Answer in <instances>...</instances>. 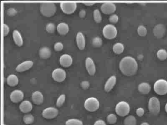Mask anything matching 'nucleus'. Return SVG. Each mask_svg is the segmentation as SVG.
<instances>
[{
    "label": "nucleus",
    "instance_id": "nucleus-1",
    "mask_svg": "<svg viewBox=\"0 0 167 125\" xmlns=\"http://www.w3.org/2000/svg\"><path fill=\"white\" fill-rule=\"evenodd\" d=\"M138 63L131 56H125L119 63V68L125 76L130 77L136 74L138 70Z\"/></svg>",
    "mask_w": 167,
    "mask_h": 125
},
{
    "label": "nucleus",
    "instance_id": "nucleus-2",
    "mask_svg": "<svg viewBox=\"0 0 167 125\" xmlns=\"http://www.w3.org/2000/svg\"><path fill=\"white\" fill-rule=\"evenodd\" d=\"M40 11L46 17H51L55 14L57 7L55 4L51 2L43 3L40 4Z\"/></svg>",
    "mask_w": 167,
    "mask_h": 125
},
{
    "label": "nucleus",
    "instance_id": "nucleus-3",
    "mask_svg": "<svg viewBox=\"0 0 167 125\" xmlns=\"http://www.w3.org/2000/svg\"><path fill=\"white\" fill-rule=\"evenodd\" d=\"M115 109L117 115L121 117H125L130 112V107L127 102L121 101L116 104Z\"/></svg>",
    "mask_w": 167,
    "mask_h": 125
},
{
    "label": "nucleus",
    "instance_id": "nucleus-4",
    "mask_svg": "<svg viewBox=\"0 0 167 125\" xmlns=\"http://www.w3.org/2000/svg\"><path fill=\"white\" fill-rule=\"evenodd\" d=\"M160 103L159 99L155 97H152L149 99L148 102V109L152 114L156 115L160 111Z\"/></svg>",
    "mask_w": 167,
    "mask_h": 125
},
{
    "label": "nucleus",
    "instance_id": "nucleus-5",
    "mask_svg": "<svg viewBox=\"0 0 167 125\" xmlns=\"http://www.w3.org/2000/svg\"><path fill=\"white\" fill-rule=\"evenodd\" d=\"M84 107L86 110L89 112H95L98 110L99 107V102L95 97H90L86 100Z\"/></svg>",
    "mask_w": 167,
    "mask_h": 125
},
{
    "label": "nucleus",
    "instance_id": "nucleus-6",
    "mask_svg": "<svg viewBox=\"0 0 167 125\" xmlns=\"http://www.w3.org/2000/svg\"><path fill=\"white\" fill-rule=\"evenodd\" d=\"M154 90L158 95H164L167 94V81L164 79H159L154 84Z\"/></svg>",
    "mask_w": 167,
    "mask_h": 125
},
{
    "label": "nucleus",
    "instance_id": "nucleus-7",
    "mask_svg": "<svg viewBox=\"0 0 167 125\" xmlns=\"http://www.w3.org/2000/svg\"><path fill=\"white\" fill-rule=\"evenodd\" d=\"M117 30L114 25L108 24L104 27L102 33L104 36L108 39H113L117 35Z\"/></svg>",
    "mask_w": 167,
    "mask_h": 125
},
{
    "label": "nucleus",
    "instance_id": "nucleus-8",
    "mask_svg": "<svg viewBox=\"0 0 167 125\" xmlns=\"http://www.w3.org/2000/svg\"><path fill=\"white\" fill-rule=\"evenodd\" d=\"M61 9L66 14H72L77 9V3L74 1H63L60 3Z\"/></svg>",
    "mask_w": 167,
    "mask_h": 125
},
{
    "label": "nucleus",
    "instance_id": "nucleus-9",
    "mask_svg": "<svg viewBox=\"0 0 167 125\" xmlns=\"http://www.w3.org/2000/svg\"><path fill=\"white\" fill-rule=\"evenodd\" d=\"M52 77L55 81L61 83L66 79V73L63 69L57 68L53 71Z\"/></svg>",
    "mask_w": 167,
    "mask_h": 125
},
{
    "label": "nucleus",
    "instance_id": "nucleus-10",
    "mask_svg": "<svg viewBox=\"0 0 167 125\" xmlns=\"http://www.w3.org/2000/svg\"><path fill=\"white\" fill-rule=\"evenodd\" d=\"M58 110L54 107H47L43 110L42 115L44 118L47 119H52L58 115Z\"/></svg>",
    "mask_w": 167,
    "mask_h": 125
},
{
    "label": "nucleus",
    "instance_id": "nucleus-11",
    "mask_svg": "<svg viewBox=\"0 0 167 125\" xmlns=\"http://www.w3.org/2000/svg\"><path fill=\"white\" fill-rule=\"evenodd\" d=\"M101 11L105 14H111L116 11V6L113 3H103L101 7Z\"/></svg>",
    "mask_w": 167,
    "mask_h": 125
},
{
    "label": "nucleus",
    "instance_id": "nucleus-12",
    "mask_svg": "<svg viewBox=\"0 0 167 125\" xmlns=\"http://www.w3.org/2000/svg\"><path fill=\"white\" fill-rule=\"evenodd\" d=\"M24 94L23 92L20 90H16L11 92L10 95V99L14 103L20 102L23 100Z\"/></svg>",
    "mask_w": 167,
    "mask_h": 125
},
{
    "label": "nucleus",
    "instance_id": "nucleus-13",
    "mask_svg": "<svg viewBox=\"0 0 167 125\" xmlns=\"http://www.w3.org/2000/svg\"><path fill=\"white\" fill-rule=\"evenodd\" d=\"M166 33V28L164 25L159 24L156 25L153 29L154 36L157 38H161L164 36Z\"/></svg>",
    "mask_w": 167,
    "mask_h": 125
},
{
    "label": "nucleus",
    "instance_id": "nucleus-14",
    "mask_svg": "<svg viewBox=\"0 0 167 125\" xmlns=\"http://www.w3.org/2000/svg\"><path fill=\"white\" fill-rule=\"evenodd\" d=\"M85 66L89 74L93 76L95 74L96 66L94 61L91 58H86L85 60Z\"/></svg>",
    "mask_w": 167,
    "mask_h": 125
},
{
    "label": "nucleus",
    "instance_id": "nucleus-15",
    "mask_svg": "<svg viewBox=\"0 0 167 125\" xmlns=\"http://www.w3.org/2000/svg\"><path fill=\"white\" fill-rule=\"evenodd\" d=\"M60 62L64 67H69L73 63V59L71 55L68 54H64L60 56Z\"/></svg>",
    "mask_w": 167,
    "mask_h": 125
},
{
    "label": "nucleus",
    "instance_id": "nucleus-16",
    "mask_svg": "<svg viewBox=\"0 0 167 125\" xmlns=\"http://www.w3.org/2000/svg\"><path fill=\"white\" fill-rule=\"evenodd\" d=\"M33 62L32 61H24L18 65L16 68V71L18 72H22L28 70L32 67Z\"/></svg>",
    "mask_w": 167,
    "mask_h": 125
},
{
    "label": "nucleus",
    "instance_id": "nucleus-17",
    "mask_svg": "<svg viewBox=\"0 0 167 125\" xmlns=\"http://www.w3.org/2000/svg\"><path fill=\"white\" fill-rule=\"evenodd\" d=\"M33 107L29 101L25 100L22 102L19 106L20 111L24 113H28L32 111Z\"/></svg>",
    "mask_w": 167,
    "mask_h": 125
},
{
    "label": "nucleus",
    "instance_id": "nucleus-18",
    "mask_svg": "<svg viewBox=\"0 0 167 125\" xmlns=\"http://www.w3.org/2000/svg\"><path fill=\"white\" fill-rule=\"evenodd\" d=\"M32 102L36 105H40L44 102V96L41 92L36 91L33 92L32 96Z\"/></svg>",
    "mask_w": 167,
    "mask_h": 125
},
{
    "label": "nucleus",
    "instance_id": "nucleus-19",
    "mask_svg": "<svg viewBox=\"0 0 167 125\" xmlns=\"http://www.w3.org/2000/svg\"><path fill=\"white\" fill-rule=\"evenodd\" d=\"M76 42L77 47L81 50H83L85 47V39L83 33L81 32L77 33L76 36Z\"/></svg>",
    "mask_w": 167,
    "mask_h": 125
},
{
    "label": "nucleus",
    "instance_id": "nucleus-20",
    "mask_svg": "<svg viewBox=\"0 0 167 125\" xmlns=\"http://www.w3.org/2000/svg\"><path fill=\"white\" fill-rule=\"evenodd\" d=\"M116 77L115 76H111L106 81L104 85V90L109 92L112 90L116 83Z\"/></svg>",
    "mask_w": 167,
    "mask_h": 125
},
{
    "label": "nucleus",
    "instance_id": "nucleus-21",
    "mask_svg": "<svg viewBox=\"0 0 167 125\" xmlns=\"http://www.w3.org/2000/svg\"><path fill=\"white\" fill-rule=\"evenodd\" d=\"M138 90L141 93L148 94L151 90V87L149 84L147 83H142L138 85Z\"/></svg>",
    "mask_w": 167,
    "mask_h": 125
},
{
    "label": "nucleus",
    "instance_id": "nucleus-22",
    "mask_svg": "<svg viewBox=\"0 0 167 125\" xmlns=\"http://www.w3.org/2000/svg\"><path fill=\"white\" fill-rule=\"evenodd\" d=\"M13 38L15 44L18 46H21L23 44V40L21 33L17 30H13Z\"/></svg>",
    "mask_w": 167,
    "mask_h": 125
},
{
    "label": "nucleus",
    "instance_id": "nucleus-23",
    "mask_svg": "<svg viewBox=\"0 0 167 125\" xmlns=\"http://www.w3.org/2000/svg\"><path fill=\"white\" fill-rule=\"evenodd\" d=\"M57 30L60 35H66L69 32V26L68 24L64 22L60 23L57 26Z\"/></svg>",
    "mask_w": 167,
    "mask_h": 125
},
{
    "label": "nucleus",
    "instance_id": "nucleus-24",
    "mask_svg": "<svg viewBox=\"0 0 167 125\" xmlns=\"http://www.w3.org/2000/svg\"><path fill=\"white\" fill-rule=\"evenodd\" d=\"M7 83L10 87H15L18 84L19 80L17 77L15 75H10L7 79Z\"/></svg>",
    "mask_w": 167,
    "mask_h": 125
},
{
    "label": "nucleus",
    "instance_id": "nucleus-25",
    "mask_svg": "<svg viewBox=\"0 0 167 125\" xmlns=\"http://www.w3.org/2000/svg\"><path fill=\"white\" fill-rule=\"evenodd\" d=\"M39 54L41 58L43 59H47L51 55V52L48 48L44 47L40 50Z\"/></svg>",
    "mask_w": 167,
    "mask_h": 125
},
{
    "label": "nucleus",
    "instance_id": "nucleus-26",
    "mask_svg": "<svg viewBox=\"0 0 167 125\" xmlns=\"http://www.w3.org/2000/svg\"><path fill=\"white\" fill-rule=\"evenodd\" d=\"M113 51L116 54H121L124 52V45L120 42L116 43L113 46Z\"/></svg>",
    "mask_w": 167,
    "mask_h": 125
},
{
    "label": "nucleus",
    "instance_id": "nucleus-27",
    "mask_svg": "<svg viewBox=\"0 0 167 125\" xmlns=\"http://www.w3.org/2000/svg\"><path fill=\"white\" fill-rule=\"evenodd\" d=\"M124 125H136V118L134 116H127L124 119Z\"/></svg>",
    "mask_w": 167,
    "mask_h": 125
},
{
    "label": "nucleus",
    "instance_id": "nucleus-28",
    "mask_svg": "<svg viewBox=\"0 0 167 125\" xmlns=\"http://www.w3.org/2000/svg\"><path fill=\"white\" fill-rule=\"evenodd\" d=\"M24 122L26 125L32 124L35 121V117L32 114H28L25 115L23 118Z\"/></svg>",
    "mask_w": 167,
    "mask_h": 125
},
{
    "label": "nucleus",
    "instance_id": "nucleus-29",
    "mask_svg": "<svg viewBox=\"0 0 167 125\" xmlns=\"http://www.w3.org/2000/svg\"><path fill=\"white\" fill-rule=\"evenodd\" d=\"M156 55L158 59L161 61H164L167 58V52L166 50L161 49L157 51Z\"/></svg>",
    "mask_w": 167,
    "mask_h": 125
},
{
    "label": "nucleus",
    "instance_id": "nucleus-30",
    "mask_svg": "<svg viewBox=\"0 0 167 125\" xmlns=\"http://www.w3.org/2000/svg\"><path fill=\"white\" fill-rule=\"evenodd\" d=\"M66 125H83L82 121L77 119H70L65 123Z\"/></svg>",
    "mask_w": 167,
    "mask_h": 125
},
{
    "label": "nucleus",
    "instance_id": "nucleus-31",
    "mask_svg": "<svg viewBox=\"0 0 167 125\" xmlns=\"http://www.w3.org/2000/svg\"><path fill=\"white\" fill-rule=\"evenodd\" d=\"M94 19L95 21L98 23H101L102 20V17L98 9H96L94 11Z\"/></svg>",
    "mask_w": 167,
    "mask_h": 125
},
{
    "label": "nucleus",
    "instance_id": "nucleus-32",
    "mask_svg": "<svg viewBox=\"0 0 167 125\" xmlns=\"http://www.w3.org/2000/svg\"><path fill=\"white\" fill-rule=\"evenodd\" d=\"M106 119H107V121L109 124H114L117 122V117L115 114H113V113H111L107 116Z\"/></svg>",
    "mask_w": 167,
    "mask_h": 125
},
{
    "label": "nucleus",
    "instance_id": "nucleus-33",
    "mask_svg": "<svg viewBox=\"0 0 167 125\" xmlns=\"http://www.w3.org/2000/svg\"><path fill=\"white\" fill-rule=\"evenodd\" d=\"M137 33L141 36H145L147 34V29L143 25H140L137 28Z\"/></svg>",
    "mask_w": 167,
    "mask_h": 125
},
{
    "label": "nucleus",
    "instance_id": "nucleus-34",
    "mask_svg": "<svg viewBox=\"0 0 167 125\" xmlns=\"http://www.w3.org/2000/svg\"><path fill=\"white\" fill-rule=\"evenodd\" d=\"M66 100V96L65 94H62L61 95L58 99L57 100L56 105L57 107H60L63 104Z\"/></svg>",
    "mask_w": 167,
    "mask_h": 125
},
{
    "label": "nucleus",
    "instance_id": "nucleus-35",
    "mask_svg": "<svg viewBox=\"0 0 167 125\" xmlns=\"http://www.w3.org/2000/svg\"><path fill=\"white\" fill-rule=\"evenodd\" d=\"M119 16L117 14H113L109 17V21L112 23L116 24L119 21Z\"/></svg>",
    "mask_w": 167,
    "mask_h": 125
},
{
    "label": "nucleus",
    "instance_id": "nucleus-36",
    "mask_svg": "<svg viewBox=\"0 0 167 125\" xmlns=\"http://www.w3.org/2000/svg\"><path fill=\"white\" fill-rule=\"evenodd\" d=\"M55 25L54 24L50 23L47 24L46 26V30L47 32L50 33H52L55 30Z\"/></svg>",
    "mask_w": 167,
    "mask_h": 125
},
{
    "label": "nucleus",
    "instance_id": "nucleus-37",
    "mask_svg": "<svg viewBox=\"0 0 167 125\" xmlns=\"http://www.w3.org/2000/svg\"><path fill=\"white\" fill-rule=\"evenodd\" d=\"M54 49L56 51H61L63 49V45L60 42H57L54 45Z\"/></svg>",
    "mask_w": 167,
    "mask_h": 125
},
{
    "label": "nucleus",
    "instance_id": "nucleus-38",
    "mask_svg": "<svg viewBox=\"0 0 167 125\" xmlns=\"http://www.w3.org/2000/svg\"><path fill=\"white\" fill-rule=\"evenodd\" d=\"M136 113L139 117H142L145 114V110L142 107H139L136 110Z\"/></svg>",
    "mask_w": 167,
    "mask_h": 125
},
{
    "label": "nucleus",
    "instance_id": "nucleus-39",
    "mask_svg": "<svg viewBox=\"0 0 167 125\" xmlns=\"http://www.w3.org/2000/svg\"><path fill=\"white\" fill-rule=\"evenodd\" d=\"M10 32V29L7 25H6V24H3V33H4V36H6L8 35Z\"/></svg>",
    "mask_w": 167,
    "mask_h": 125
},
{
    "label": "nucleus",
    "instance_id": "nucleus-40",
    "mask_svg": "<svg viewBox=\"0 0 167 125\" xmlns=\"http://www.w3.org/2000/svg\"><path fill=\"white\" fill-rule=\"evenodd\" d=\"M94 125H106L105 121L103 120L99 119L96 121Z\"/></svg>",
    "mask_w": 167,
    "mask_h": 125
},
{
    "label": "nucleus",
    "instance_id": "nucleus-41",
    "mask_svg": "<svg viewBox=\"0 0 167 125\" xmlns=\"http://www.w3.org/2000/svg\"><path fill=\"white\" fill-rule=\"evenodd\" d=\"M94 43L96 44L97 46H101V44L102 43V41L101 40L100 38L99 37H97V38H95V40H94Z\"/></svg>",
    "mask_w": 167,
    "mask_h": 125
},
{
    "label": "nucleus",
    "instance_id": "nucleus-42",
    "mask_svg": "<svg viewBox=\"0 0 167 125\" xmlns=\"http://www.w3.org/2000/svg\"><path fill=\"white\" fill-rule=\"evenodd\" d=\"M81 86L84 89H86L87 88H88L89 86V84L87 82V81H84L81 84Z\"/></svg>",
    "mask_w": 167,
    "mask_h": 125
},
{
    "label": "nucleus",
    "instance_id": "nucleus-43",
    "mask_svg": "<svg viewBox=\"0 0 167 125\" xmlns=\"http://www.w3.org/2000/svg\"><path fill=\"white\" fill-rule=\"evenodd\" d=\"M83 4L87 6H91L94 5L95 3L93 1H84L83 2Z\"/></svg>",
    "mask_w": 167,
    "mask_h": 125
},
{
    "label": "nucleus",
    "instance_id": "nucleus-44",
    "mask_svg": "<svg viewBox=\"0 0 167 125\" xmlns=\"http://www.w3.org/2000/svg\"><path fill=\"white\" fill-rule=\"evenodd\" d=\"M85 15V11H84V10H81L80 12V16L81 17H83Z\"/></svg>",
    "mask_w": 167,
    "mask_h": 125
},
{
    "label": "nucleus",
    "instance_id": "nucleus-45",
    "mask_svg": "<svg viewBox=\"0 0 167 125\" xmlns=\"http://www.w3.org/2000/svg\"><path fill=\"white\" fill-rule=\"evenodd\" d=\"M140 125H150L147 122H143Z\"/></svg>",
    "mask_w": 167,
    "mask_h": 125
},
{
    "label": "nucleus",
    "instance_id": "nucleus-46",
    "mask_svg": "<svg viewBox=\"0 0 167 125\" xmlns=\"http://www.w3.org/2000/svg\"><path fill=\"white\" fill-rule=\"evenodd\" d=\"M165 110L166 111V112L167 113V103L166 104H165Z\"/></svg>",
    "mask_w": 167,
    "mask_h": 125
},
{
    "label": "nucleus",
    "instance_id": "nucleus-47",
    "mask_svg": "<svg viewBox=\"0 0 167 125\" xmlns=\"http://www.w3.org/2000/svg\"><path fill=\"white\" fill-rule=\"evenodd\" d=\"M4 125H6V124H4Z\"/></svg>",
    "mask_w": 167,
    "mask_h": 125
}]
</instances>
